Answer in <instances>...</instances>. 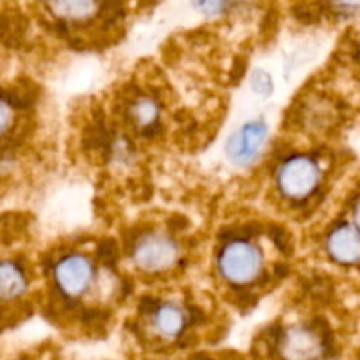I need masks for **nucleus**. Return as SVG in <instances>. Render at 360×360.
Segmentation results:
<instances>
[{
	"label": "nucleus",
	"instance_id": "nucleus-2",
	"mask_svg": "<svg viewBox=\"0 0 360 360\" xmlns=\"http://www.w3.org/2000/svg\"><path fill=\"white\" fill-rule=\"evenodd\" d=\"M320 183V167L313 158L295 155L280 165L276 174L278 190L292 200L311 195Z\"/></svg>",
	"mask_w": 360,
	"mask_h": 360
},
{
	"label": "nucleus",
	"instance_id": "nucleus-14",
	"mask_svg": "<svg viewBox=\"0 0 360 360\" xmlns=\"http://www.w3.org/2000/svg\"><path fill=\"white\" fill-rule=\"evenodd\" d=\"M333 6L336 7L340 13L352 14L357 13L360 9V0H333Z\"/></svg>",
	"mask_w": 360,
	"mask_h": 360
},
{
	"label": "nucleus",
	"instance_id": "nucleus-17",
	"mask_svg": "<svg viewBox=\"0 0 360 360\" xmlns=\"http://www.w3.org/2000/svg\"><path fill=\"white\" fill-rule=\"evenodd\" d=\"M359 56H360V44H359Z\"/></svg>",
	"mask_w": 360,
	"mask_h": 360
},
{
	"label": "nucleus",
	"instance_id": "nucleus-16",
	"mask_svg": "<svg viewBox=\"0 0 360 360\" xmlns=\"http://www.w3.org/2000/svg\"><path fill=\"white\" fill-rule=\"evenodd\" d=\"M354 217H355V224H357L359 229H360V197H359L357 202H355V206H354Z\"/></svg>",
	"mask_w": 360,
	"mask_h": 360
},
{
	"label": "nucleus",
	"instance_id": "nucleus-8",
	"mask_svg": "<svg viewBox=\"0 0 360 360\" xmlns=\"http://www.w3.org/2000/svg\"><path fill=\"white\" fill-rule=\"evenodd\" d=\"M188 313L178 302H164L155 308L151 315V327L158 336L165 340H174L188 326Z\"/></svg>",
	"mask_w": 360,
	"mask_h": 360
},
{
	"label": "nucleus",
	"instance_id": "nucleus-7",
	"mask_svg": "<svg viewBox=\"0 0 360 360\" xmlns=\"http://www.w3.org/2000/svg\"><path fill=\"white\" fill-rule=\"evenodd\" d=\"M327 252L330 259L343 266L360 262V229L359 225L341 224L327 236Z\"/></svg>",
	"mask_w": 360,
	"mask_h": 360
},
{
	"label": "nucleus",
	"instance_id": "nucleus-1",
	"mask_svg": "<svg viewBox=\"0 0 360 360\" xmlns=\"http://www.w3.org/2000/svg\"><path fill=\"white\" fill-rule=\"evenodd\" d=\"M262 253L253 243L234 239L221 248L218 255V269L227 281L234 285H248L262 273Z\"/></svg>",
	"mask_w": 360,
	"mask_h": 360
},
{
	"label": "nucleus",
	"instance_id": "nucleus-3",
	"mask_svg": "<svg viewBox=\"0 0 360 360\" xmlns=\"http://www.w3.org/2000/svg\"><path fill=\"white\" fill-rule=\"evenodd\" d=\"M134 262L148 273L169 269L178 259V245L165 234H144L132 250Z\"/></svg>",
	"mask_w": 360,
	"mask_h": 360
},
{
	"label": "nucleus",
	"instance_id": "nucleus-6",
	"mask_svg": "<svg viewBox=\"0 0 360 360\" xmlns=\"http://www.w3.org/2000/svg\"><path fill=\"white\" fill-rule=\"evenodd\" d=\"M280 352L287 359H315L323 355V341L315 330L304 326L285 330L280 341Z\"/></svg>",
	"mask_w": 360,
	"mask_h": 360
},
{
	"label": "nucleus",
	"instance_id": "nucleus-5",
	"mask_svg": "<svg viewBox=\"0 0 360 360\" xmlns=\"http://www.w3.org/2000/svg\"><path fill=\"white\" fill-rule=\"evenodd\" d=\"M267 125L260 120L248 122L236 134H232L227 143V157L238 165H248L259 155L260 148L266 143Z\"/></svg>",
	"mask_w": 360,
	"mask_h": 360
},
{
	"label": "nucleus",
	"instance_id": "nucleus-15",
	"mask_svg": "<svg viewBox=\"0 0 360 360\" xmlns=\"http://www.w3.org/2000/svg\"><path fill=\"white\" fill-rule=\"evenodd\" d=\"M11 123V108L7 104V101H4L2 104V132L7 134V129H9Z\"/></svg>",
	"mask_w": 360,
	"mask_h": 360
},
{
	"label": "nucleus",
	"instance_id": "nucleus-11",
	"mask_svg": "<svg viewBox=\"0 0 360 360\" xmlns=\"http://www.w3.org/2000/svg\"><path fill=\"white\" fill-rule=\"evenodd\" d=\"M129 116L134 125L141 130H148L160 118V105L150 97H141L130 105Z\"/></svg>",
	"mask_w": 360,
	"mask_h": 360
},
{
	"label": "nucleus",
	"instance_id": "nucleus-12",
	"mask_svg": "<svg viewBox=\"0 0 360 360\" xmlns=\"http://www.w3.org/2000/svg\"><path fill=\"white\" fill-rule=\"evenodd\" d=\"M250 84H252V90L255 91L257 95H260V97H267V95L273 94V77H271L269 72H266V70L262 69L253 70Z\"/></svg>",
	"mask_w": 360,
	"mask_h": 360
},
{
	"label": "nucleus",
	"instance_id": "nucleus-9",
	"mask_svg": "<svg viewBox=\"0 0 360 360\" xmlns=\"http://www.w3.org/2000/svg\"><path fill=\"white\" fill-rule=\"evenodd\" d=\"M49 7L65 21H84L95 14L98 0H48Z\"/></svg>",
	"mask_w": 360,
	"mask_h": 360
},
{
	"label": "nucleus",
	"instance_id": "nucleus-10",
	"mask_svg": "<svg viewBox=\"0 0 360 360\" xmlns=\"http://www.w3.org/2000/svg\"><path fill=\"white\" fill-rule=\"evenodd\" d=\"M0 280H2L0 290H2L4 302L14 301L27 288V278H25L23 269L16 262H11V260H4L2 271H0Z\"/></svg>",
	"mask_w": 360,
	"mask_h": 360
},
{
	"label": "nucleus",
	"instance_id": "nucleus-4",
	"mask_svg": "<svg viewBox=\"0 0 360 360\" xmlns=\"http://www.w3.org/2000/svg\"><path fill=\"white\" fill-rule=\"evenodd\" d=\"M56 288L65 297H81L94 281V264L81 253H70L58 260L53 271Z\"/></svg>",
	"mask_w": 360,
	"mask_h": 360
},
{
	"label": "nucleus",
	"instance_id": "nucleus-13",
	"mask_svg": "<svg viewBox=\"0 0 360 360\" xmlns=\"http://www.w3.org/2000/svg\"><path fill=\"white\" fill-rule=\"evenodd\" d=\"M232 0H192L193 7H195L199 13L206 14V16L214 18L220 16L229 6H231Z\"/></svg>",
	"mask_w": 360,
	"mask_h": 360
}]
</instances>
